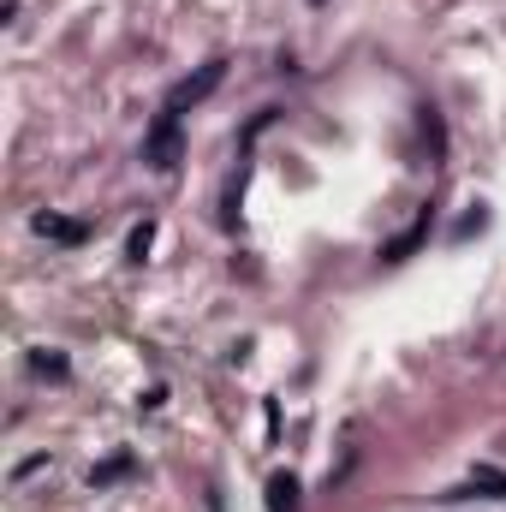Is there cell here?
Wrapping results in <instances>:
<instances>
[{"instance_id":"obj_7","label":"cell","mask_w":506,"mask_h":512,"mask_svg":"<svg viewBox=\"0 0 506 512\" xmlns=\"http://www.w3.org/2000/svg\"><path fill=\"white\" fill-rule=\"evenodd\" d=\"M310 6H322V0H310Z\"/></svg>"},{"instance_id":"obj_2","label":"cell","mask_w":506,"mask_h":512,"mask_svg":"<svg viewBox=\"0 0 506 512\" xmlns=\"http://www.w3.org/2000/svg\"><path fill=\"white\" fill-rule=\"evenodd\" d=\"M221 78H227V60H209V66H203L197 78H185V84H173V90H167L161 114H173V120H179L185 108H197L203 96H215V84H221Z\"/></svg>"},{"instance_id":"obj_1","label":"cell","mask_w":506,"mask_h":512,"mask_svg":"<svg viewBox=\"0 0 506 512\" xmlns=\"http://www.w3.org/2000/svg\"><path fill=\"white\" fill-rule=\"evenodd\" d=\"M143 161H149L155 173H173V167L185 161V137H179V120H173V114H161V120L149 126V137H143Z\"/></svg>"},{"instance_id":"obj_4","label":"cell","mask_w":506,"mask_h":512,"mask_svg":"<svg viewBox=\"0 0 506 512\" xmlns=\"http://www.w3.org/2000/svg\"><path fill=\"white\" fill-rule=\"evenodd\" d=\"M36 233L42 239H60V245H78L84 239V227L78 221H60V215H36Z\"/></svg>"},{"instance_id":"obj_5","label":"cell","mask_w":506,"mask_h":512,"mask_svg":"<svg viewBox=\"0 0 506 512\" xmlns=\"http://www.w3.org/2000/svg\"><path fill=\"white\" fill-rule=\"evenodd\" d=\"M149 245H155V227H149V221H143V227H131V245H126V251L137 256V262H143V251H149Z\"/></svg>"},{"instance_id":"obj_3","label":"cell","mask_w":506,"mask_h":512,"mask_svg":"<svg viewBox=\"0 0 506 512\" xmlns=\"http://www.w3.org/2000/svg\"><path fill=\"white\" fill-rule=\"evenodd\" d=\"M268 512H298V477L292 471L268 477Z\"/></svg>"},{"instance_id":"obj_6","label":"cell","mask_w":506,"mask_h":512,"mask_svg":"<svg viewBox=\"0 0 506 512\" xmlns=\"http://www.w3.org/2000/svg\"><path fill=\"white\" fill-rule=\"evenodd\" d=\"M36 376H66V358H48V352H36Z\"/></svg>"}]
</instances>
